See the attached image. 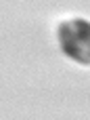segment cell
Masks as SVG:
<instances>
[{
	"label": "cell",
	"mask_w": 90,
	"mask_h": 120,
	"mask_svg": "<svg viewBox=\"0 0 90 120\" xmlns=\"http://www.w3.org/2000/svg\"><path fill=\"white\" fill-rule=\"evenodd\" d=\"M59 42L65 57L76 63L90 65V21L84 17H71L59 25Z\"/></svg>",
	"instance_id": "cell-1"
}]
</instances>
